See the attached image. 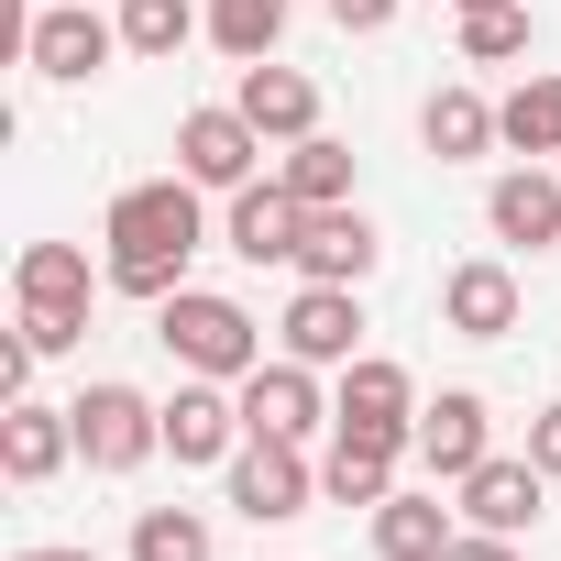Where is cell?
Wrapping results in <instances>:
<instances>
[{"mask_svg": "<svg viewBox=\"0 0 561 561\" xmlns=\"http://www.w3.org/2000/svg\"><path fill=\"white\" fill-rule=\"evenodd\" d=\"M111 287L122 298H144V309H165L176 287H187V253L209 242V220H198V176H144V187H122L111 198Z\"/></svg>", "mask_w": 561, "mask_h": 561, "instance_id": "obj_1", "label": "cell"}, {"mask_svg": "<svg viewBox=\"0 0 561 561\" xmlns=\"http://www.w3.org/2000/svg\"><path fill=\"white\" fill-rule=\"evenodd\" d=\"M154 342H165L187 375H220V386H242V375L264 364L253 309H242V298H220V287H176V298L154 309Z\"/></svg>", "mask_w": 561, "mask_h": 561, "instance_id": "obj_2", "label": "cell"}, {"mask_svg": "<svg viewBox=\"0 0 561 561\" xmlns=\"http://www.w3.org/2000/svg\"><path fill=\"white\" fill-rule=\"evenodd\" d=\"M12 287H23V342L34 353H67L89 331V253L78 242H23Z\"/></svg>", "mask_w": 561, "mask_h": 561, "instance_id": "obj_3", "label": "cell"}, {"mask_svg": "<svg viewBox=\"0 0 561 561\" xmlns=\"http://www.w3.org/2000/svg\"><path fill=\"white\" fill-rule=\"evenodd\" d=\"M67 419H78V451H89V473H144V462L165 451V408H154L144 386H89Z\"/></svg>", "mask_w": 561, "mask_h": 561, "instance_id": "obj_4", "label": "cell"}, {"mask_svg": "<svg viewBox=\"0 0 561 561\" xmlns=\"http://www.w3.org/2000/svg\"><path fill=\"white\" fill-rule=\"evenodd\" d=\"M220 473H231V506H242L253 528H275V517H309V495H320L309 451H298V440H275V430H242V451H231Z\"/></svg>", "mask_w": 561, "mask_h": 561, "instance_id": "obj_5", "label": "cell"}, {"mask_svg": "<svg viewBox=\"0 0 561 561\" xmlns=\"http://www.w3.org/2000/svg\"><path fill=\"white\" fill-rule=\"evenodd\" d=\"M111 56H122V23H100L89 0H45V12L23 23V67H34V78H56V89L100 78Z\"/></svg>", "mask_w": 561, "mask_h": 561, "instance_id": "obj_6", "label": "cell"}, {"mask_svg": "<svg viewBox=\"0 0 561 561\" xmlns=\"http://www.w3.org/2000/svg\"><path fill=\"white\" fill-rule=\"evenodd\" d=\"M408 451H419L408 430H364V419H331V462H320V495H342V506H386Z\"/></svg>", "mask_w": 561, "mask_h": 561, "instance_id": "obj_7", "label": "cell"}, {"mask_svg": "<svg viewBox=\"0 0 561 561\" xmlns=\"http://www.w3.org/2000/svg\"><path fill=\"white\" fill-rule=\"evenodd\" d=\"M275 342H287L298 364H353V353H364V298L309 275V287L287 298V320H275Z\"/></svg>", "mask_w": 561, "mask_h": 561, "instance_id": "obj_8", "label": "cell"}, {"mask_svg": "<svg viewBox=\"0 0 561 561\" xmlns=\"http://www.w3.org/2000/svg\"><path fill=\"white\" fill-rule=\"evenodd\" d=\"M231 397H242V430H275V440H309L320 430V364H298V353L253 364Z\"/></svg>", "mask_w": 561, "mask_h": 561, "instance_id": "obj_9", "label": "cell"}, {"mask_svg": "<svg viewBox=\"0 0 561 561\" xmlns=\"http://www.w3.org/2000/svg\"><path fill=\"white\" fill-rule=\"evenodd\" d=\"M253 154H264V133L242 111H187L176 122V176H198V187H253Z\"/></svg>", "mask_w": 561, "mask_h": 561, "instance_id": "obj_10", "label": "cell"}, {"mask_svg": "<svg viewBox=\"0 0 561 561\" xmlns=\"http://www.w3.org/2000/svg\"><path fill=\"white\" fill-rule=\"evenodd\" d=\"M165 451L176 462H231L242 451V397H220V375H187L165 397Z\"/></svg>", "mask_w": 561, "mask_h": 561, "instance_id": "obj_11", "label": "cell"}, {"mask_svg": "<svg viewBox=\"0 0 561 561\" xmlns=\"http://www.w3.org/2000/svg\"><path fill=\"white\" fill-rule=\"evenodd\" d=\"M539 484H550V473H539L528 451H517V462H506V451H484V462H473L451 495H462V517H473V528L517 539V528H539Z\"/></svg>", "mask_w": 561, "mask_h": 561, "instance_id": "obj_12", "label": "cell"}, {"mask_svg": "<svg viewBox=\"0 0 561 561\" xmlns=\"http://www.w3.org/2000/svg\"><path fill=\"white\" fill-rule=\"evenodd\" d=\"M298 231H309V209L287 198V176L231 187V220H220V242H231L242 264H298Z\"/></svg>", "mask_w": 561, "mask_h": 561, "instance_id": "obj_13", "label": "cell"}, {"mask_svg": "<svg viewBox=\"0 0 561 561\" xmlns=\"http://www.w3.org/2000/svg\"><path fill=\"white\" fill-rule=\"evenodd\" d=\"M231 111H242L264 144H309V133H320V89H309L298 67H275V56H253V67H242Z\"/></svg>", "mask_w": 561, "mask_h": 561, "instance_id": "obj_14", "label": "cell"}, {"mask_svg": "<svg viewBox=\"0 0 561 561\" xmlns=\"http://www.w3.org/2000/svg\"><path fill=\"white\" fill-rule=\"evenodd\" d=\"M375 220L342 198V209H309V231H298V275H320V287H364V275H375Z\"/></svg>", "mask_w": 561, "mask_h": 561, "instance_id": "obj_15", "label": "cell"}, {"mask_svg": "<svg viewBox=\"0 0 561 561\" xmlns=\"http://www.w3.org/2000/svg\"><path fill=\"white\" fill-rule=\"evenodd\" d=\"M408 440H419V462H430L440 484H462V473L484 462V397H473V386H440V397L419 408V430H408Z\"/></svg>", "mask_w": 561, "mask_h": 561, "instance_id": "obj_16", "label": "cell"}, {"mask_svg": "<svg viewBox=\"0 0 561 561\" xmlns=\"http://www.w3.org/2000/svg\"><path fill=\"white\" fill-rule=\"evenodd\" d=\"M484 220H495V242H517V253L561 242V176H539V154H528V165H506V176H495V198H484Z\"/></svg>", "mask_w": 561, "mask_h": 561, "instance_id": "obj_17", "label": "cell"}, {"mask_svg": "<svg viewBox=\"0 0 561 561\" xmlns=\"http://www.w3.org/2000/svg\"><path fill=\"white\" fill-rule=\"evenodd\" d=\"M440 320H451L462 342H506V331H517V275H506V264H451V275H440Z\"/></svg>", "mask_w": 561, "mask_h": 561, "instance_id": "obj_18", "label": "cell"}, {"mask_svg": "<svg viewBox=\"0 0 561 561\" xmlns=\"http://www.w3.org/2000/svg\"><path fill=\"white\" fill-rule=\"evenodd\" d=\"M67 451H78V419L45 408V397H12V419H0V473H12V484H45Z\"/></svg>", "mask_w": 561, "mask_h": 561, "instance_id": "obj_19", "label": "cell"}, {"mask_svg": "<svg viewBox=\"0 0 561 561\" xmlns=\"http://www.w3.org/2000/svg\"><path fill=\"white\" fill-rule=\"evenodd\" d=\"M331 419H364V430H419V386H408V364H386V353H353V364H342V397H331Z\"/></svg>", "mask_w": 561, "mask_h": 561, "instance_id": "obj_20", "label": "cell"}, {"mask_svg": "<svg viewBox=\"0 0 561 561\" xmlns=\"http://www.w3.org/2000/svg\"><path fill=\"white\" fill-rule=\"evenodd\" d=\"M419 144H430L440 165H473V154H484V144H506V133H495V100L451 78V89H430V111H419Z\"/></svg>", "mask_w": 561, "mask_h": 561, "instance_id": "obj_21", "label": "cell"}, {"mask_svg": "<svg viewBox=\"0 0 561 561\" xmlns=\"http://www.w3.org/2000/svg\"><path fill=\"white\" fill-rule=\"evenodd\" d=\"M451 539H462V528H451L440 495H408V484H397V495L375 506V561H440Z\"/></svg>", "mask_w": 561, "mask_h": 561, "instance_id": "obj_22", "label": "cell"}, {"mask_svg": "<svg viewBox=\"0 0 561 561\" xmlns=\"http://www.w3.org/2000/svg\"><path fill=\"white\" fill-rule=\"evenodd\" d=\"M275 176H287L298 209H342V198H353V144L309 133V144H287V165H275Z\"/></svg>", "mask_w": 561, "mask_h": 561, "instance_id": "obj_23", "label": "cell"}, {"mask_svg": "<svg viewBox=\"0 0 561 561\" xmlns=\"http://www.w3.org/2000/svg\"><path fill=\"white\" fill-rule=\"evenodd\" d=\"M495 133H506L517 154H561V78H517V89L495 100Z\"/></svg>", "mask_w": 561, "mask_h": 561, "instance_id": "obj_24", "label": "cell"}, {"mask_svg": "<svg viewBox=\"0 0 561 561\" xmlns=\"http://www.w3.org/2000/svg\"><path fill=\"white\" fill-rule=\"evenodd\" d=\"M275 34H287V0H209V45H220L231 67L275 56Z\"/></svg>", "mask_w": 561, "mask_h": 561, "instance_id": "obj_25", "label": "cell"}, {"mask_svg": "<svg viewBox=\"0 0 561 561\" xmlns=\"http://www.w3.org/2000/svg\"><path fill=\"white\" fill-rule=\"evenodd\" d=\"M133 561H209V517L198 506H144L133 517Z\"/></svg>", "mask_w": 561, "mask_h": 561, "instance_id": "obj_26", "label": "cell"}, {"mask_svg": "<svg viewBox=\"0 0 561 561\" xmlns=\"http://www.w3.org/2000/svg\"><path fill=\"white\" fill-rule=\"evenodd\" d=\"M209 12H187V0H122V56H176Z\"/></svg>", "mask_w": 561, "mask_h": 561, "instance_id": "obj_27", "label": "cell"}, {"mask_svg": "<svg viewBox=\"0 0 561 561\" xmlns=\"http://www.w3.org/2000/svg\"><path fill=\"white\" fill-rule=\"evenodd\" d=\"M528 56V0H495V12H462V67H506Z\"/></svg>", "mask_w": 561, "mask_h": 561, "instance_id": "obj_28", "label": "cell"}, {"mask_svg": "<svg viewBox=\"0 0 561 561\" xmlns=\"http://www.w3.org/2000/svg\"><path fill=\"white\" fill-rule=\"evenodd\" d=\"M528 462H539V473H561V397L528 419Z\"/></svg>", "mask_w": 561, "mask_h": 561, "instance_id": "obj_29", "label": "cell"}, {"mask_svg": "<svg viewBox=\"0 0 561 561\" xmlns=\"http://www.w3.org/2000/svg\"><path fill=\"white\" fill-rule=\"evenodd\" d=\"M331 23H342V34H386V23H397V0H331Z\"/></svg>", "mask_w": 561, "mask_h": 561, "instance_id": "obj_30", "label": "cell"}, {"mask_svg": "<svg viewBox=\"0 0 561 561\" xmlns=\"http://www.w3.org/2000/svg\"><path fill=\"white\" fill-rule=\"evenodd\" d=\"M440 561H517V539H495V528H473V539H451Z\"/></svg>", "mask_w": 561, "mask_h": 561, "instance_id": "obj_31", "label": "cell"}, {"mask_svg": "<svg viewBox=\"0 0 561 561\" xmlns=\"http://www.w3.org/2000/svg\"><path fill=\"white\" fill-rule=\"evenodd\" d=\"M12 561H100V550H78V539H56V550H12Z\"/></svg>", "mask_w": 561, "mask_h": 561, "instance_id": "obj_32", "label": "cell"}, {"mask_svg": "<svg viewBox=\"0 0 561 561\" xmlns=\"http://www.w3.org/2000/svg\"><path fill=\"white\" fill-rule=\"evenodd\" d=\"M451 12H495V0H451Z\"/></svg>", "mask_w": 561, "mask_h": 561, "instance_id": "obj_33", "label": "cell"}]
</instances>
